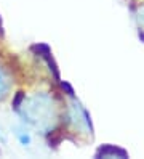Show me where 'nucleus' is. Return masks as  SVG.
Wrapping results in <instances>:
<instances>
[{
	"label": "nucleus",
	"instance_id": "obj_2",
	"mask_svg": "<svg viewBox=\"0 0 144 159\" xmlns=\"http://www.w3.org/2000/svg\"><path fill=\"white\" fill-rule=\"evenodd\" d=\"M18 137H19V140H21V143H23L24 146H27L29 143H31V138H29L27 134H26V135H24V134H18Z\"/></svg>",
	"mask_w": 144,
	"mask_h": 159
},
{
	"label": "nucleus",
	"instance_id": "obj_1",
	"mask_svg": "<svg viewBox=\"0 0 144 159\" xmlns=\"http://www.w3.org/2000/svg\"><path fill=\"white\" fill-rule=\"evenodd\" d=\"M5 90H7V82H5V77H3V74L0 72V97H3Z\"/></svg>",
	"mask_w": 144,
	"mask_h": 159
}]
</instances>
